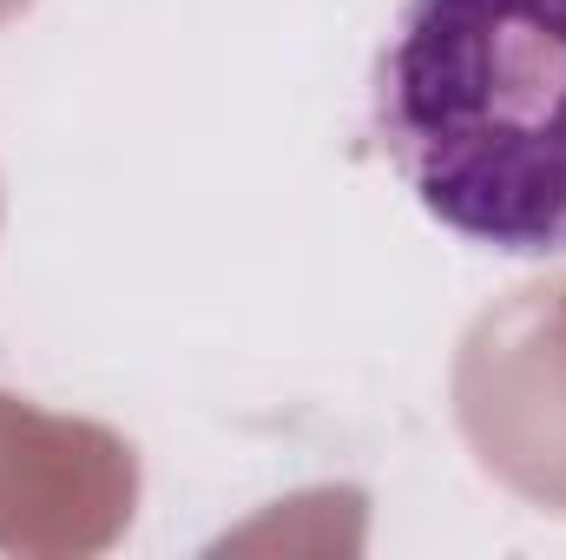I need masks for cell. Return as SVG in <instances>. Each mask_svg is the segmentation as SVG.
I'll use <instances>...</instances> for the list:
<instances>
[{"label":"cell","instance_id":"cell-1","mask_svg":"<svg viewBox=\"0 0 566 560\" xmlns=\"http://www.w3.org/2000/svg\"><path fill=\"white\" fill-rule=\"evenodd\" d=\"M376 145L448 231L566 251V0H402L376 60Z\"/></svg>","mask_w":566,"mask_h":560}]
</instances>
